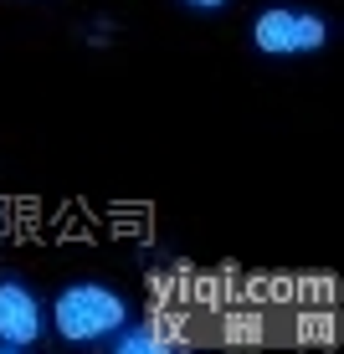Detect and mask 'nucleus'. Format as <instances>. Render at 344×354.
Here are the masks:
<instances>
[{"label": "nucleus", "mask_w": 344, "mask_h": 354, "mask_svg": "<svg viewBox=\"0 0 344 354\" xmlns=\"http://www.w3.org/2000/svg\"><path fill=\"white\" fill-rule=\"evenodd\" d=\"M52 319H57V334L67 344H108L129 324V303L103 283H72L57 292Z\"/></svg>", "instance_id": "f257e3e1"}, {"label": "nucleus", "mask_w": 344, "mask_h": 354, "mask_svg": "<svg viewBox=\"0 0 344 354\" xmlns=\"http://www.w3.org/2000/svg\"><path fill=\"white\" fill-rule=\"evenodd\" d=\"M108 344H114V354H159L170 349V339L154 334V328H134V334H114Z\"/></svg>", "instance_id": "20e7f679"}, {"label": "nucleus", "mask_w": 344, "mask_h": 354, "mask_svg": "<svg viewBox=\"0 0 344 354\" xmlns=\"http://www.w3.org/2000/svg\"><path fill=\"white\" fill-rule=\"evenodd\" d=\"M252 41L257 52L267 57H298V52H318V46L329 41V26L318 16H309V10H262L252 26Z\"/></svg>", "instance_id": "f03ea898"}, {"label": "nucleus", "mask_w": 344, "mask_h": 354, "mask_svg": "<svg viewBox=\"0 0 344 354\" xmlns=\"http://www.w3.org/2000/svg\"><path fill=\"white\" fill-rule=\"evenodd\" d=\"M185 6H195V10H216V6H226V0H185Z\"/></svg>", "instance_id": "39448f33"}, {"label": "nucleus", "mask_w": 344, "mask_h": 354, "mask_svg": "<svg viewBox=\"0 0 344 354\" xmlns=\"http://www.w3.org/2000/svg\"><path fill=\"white\" fill-rule=\"evenodd\" d=\"M42 339V303L31 288L0 283V349H31Z\"/></svg>", "instance_id": "7ed1b4c3"}]
</instances>
